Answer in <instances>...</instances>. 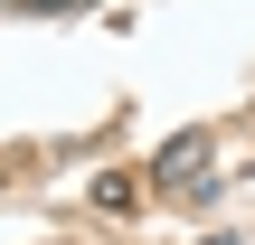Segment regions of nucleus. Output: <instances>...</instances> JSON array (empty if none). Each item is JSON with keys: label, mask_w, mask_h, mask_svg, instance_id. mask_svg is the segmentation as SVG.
I'll use <instances>...</instances> for the list:
<instances>
[{"label": "nucleus", "mask_w": 255, "mask_h": 245, "mask_svg": "<svg viewBox=\"0 0 255 245\" xmlns=\"http://www.w3.org/2000/svg\"><path fill=\"white\" fill-rule=\"evenodd\" d=\"M208 161H218V123H189L180 142H161V151H151V189H189Z\"/></svg>", "instance_id": "obj_1"}, {"label": "nucleus", "mask_w": 255, "mask_h": 245, "mask_svg": "<svg viewBox=\"0 0 255 245\" xmlns=\"http://www.w3.org/2000/svg\"><path fill=\"white\" fill-rule=\"evenodd\" d=\"M0 9H28V19H66V9H104V0H0Z\"/></svg>", "instance_id": "obj_2"}]
</instances>
